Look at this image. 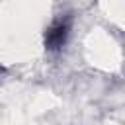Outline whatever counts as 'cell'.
<instances>
[{
  "label": "cell",
  "instance_id": "cell-1",
  "mask_svg": "<svg viewBox=\"0 0 125 125\" xmlns=\"http://www.w3.org/2000/svg\"><path fill=\"white\" fill-rule=\"evenodd\" d=\"M66 25L64 23H57L55 27H51L49 29V33H47V45L51 47V49H57V47H61L62 43H64V39H66Z\"/></svg>",
  "mask_w": 125,
  "mask_h": 125
}]
</instances>
